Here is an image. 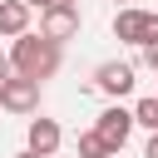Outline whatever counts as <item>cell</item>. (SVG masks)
<instances>
[{"instance_id":"obj_1","label":"cell","mask_w":158,"mask_h":158,"mask_svg":"<svg viewBox=\"0 0 158 158\" xmlns=\"http://www.w3.org/2000/svg\"><path fill=\"white\" fill-rule=\"evenodd\" d=\"M5 54H10V69L25 74V79H35V84L54 79L59 64H64V44H54V40H44V35H30V30L15 35V44H10Z\"/></svg>"},{"instance_id":"obj_2","label":"cell","mask_w":158,"mask_h":158,"mask_svg":"<svg viewBox=\"0 0 158 158\" xmlns=\"http://www.w3.org/2000/svg\"><path fill=\"white\" fill-rule=\"evenodd\" d=\"M40 89L44 84H35L25 74H10V79H0V109L5 114H40Z\"/></svg>"},{"instance_id":"obj_3","label":"cell","mask_w":158,"mask_h":158,"mask_svg":"<svg viewBox=\"0 0 158 158\" xmlns=\"http://www.w3.org/2000/svg\"><path fill=\"white\" fill-rule=\"evenodd\" d=\"M133 128H138V123H133V109H118V104H109V109L94 118V133L109 143V153H114V158H118V148L128 143V133H133Z\"/></svg>"},{"instance_id":"obj_4","label":"cell","mask_w":158,"mask_h":158,"mask_svg":"<svg viewBox=\"0 0 158 158\" xmlns=\"http://www.w3.org/2000/svg\"><path fill=\"white\" fill-rule=\"evenodd\" d=\"M114 40H123V44H148V40H158V15H153V10H118V15H114Z\"/></svg>"},{"instance_id":"obj_5","label":"cell","mask_w":158,"mask_h":158,"mask_svg":"<svg viewBox=\"0 0 158 158\" xmlns=\"http://www.w3.org/2000/svg\"><path fill=\"white\" fill-rule=\"evenodd\" d=\"M79 25H84L79 5H49V10H40V35H44V40H54V44L74 40V35H79Z\"/></svg>"},{"instance_id":"obj_6","label":"cell","mask_w":158,"mask_h":158,"mask_svg":"<svg viewBox=\"0 0 158 158\" xmlns=\"http://www.w3.org/2000/svg\"><path fill=\"white\" fill-rule=\"evenodd\" d=\"M133 64H123V59H104L99 69H94V89L99 94H109V99H123V94H133Z\"/></svg>"},{"instance_id":"obj_7","label":"cell","mask_w":158,"mask_h":158,"mask_svg":"<svg viewBox=\"0 0 158 158\" xmlns=\"http://www.w3.org/2000/svg\"><path fill=\"white\" fill-rule=\"evenodd\" d=\"M59 143H64V128L54 123V118H30V133H25V148L30 153H40V158H54L59 153Z\"/></svg>"},{"instance_id":"obj_8","label":"cell","mask_w":158,"mask_h":158,"mask_svg":"<svg viewBox=\"0 0 158 158\" xmlns=\"http://www.w3.org/2000/svg\"><path fill=\"white\" fill-rule=\"evenodd\" d=\"M30 15H35V10H30L25 0H0V35H5V40L25 35V30H30Z\"/></svg>"},{"instance_id":"obj_9","label":"cell","mask_w":158,"mask_h":158,"mask_svg":"<svg viewBox=\"0 0 158 158\" xmlns=\"http://www.w3.org/2000/svg\"><path fill=\"white\" fill-rule=\"evenodd\" d=\"M74 158H114V153H109V143H104V138L89 128V133H79V143H74Z\"/></svg>"},{"instance_id":"obj_10","label":"cell","mask_w":158,"mask_h":158,"mask_svg":"<svg viewBox=\"0 0 158 158\" xmlns=\"http://www.w3.org/2000/svg\"><path fill=\"white\" fill-rule=\"evenodd\" d=\"M133 123H143L148 133H158V94H148V99L133 104Z\"/></svg>"},{"instance_id":"obj_11","label":"cell","mask_w":158,"mask_h":158,"mask_svg":"<svg viewBox=\"0 0 158 158\" xmlns=\"http://www.w3.org/2000/svg\"><path fill=\"white\" fill-rule=\"evenodd\" d=\"M138 49H143V64L158 69V40H148V44H138Z\"/></svg>"},{"instance_id":"obj_12","label":"cell","mask_w":158,"mask_h":158,"mask_svg":"<svg viewBox=\"0 0 158 158\" xmlns=\"http://www.w3.org/2000/svg\"><path fill=\"white\" fill-rule=\"evenodd\" d=\"M143 158H158V133H148V143H143Z\"/></svg>"},{"instance_id":"obj_13","label":"cell","mask_w":158,"mask_h":158,"mask_svg":"<svg viewBox=\"0 0 158 158\" xmlns=\"http://www.w3.org/2000/svg\"><path fill=\"white\" fill-rule=\"evenodd\" d=\"M10 74H15V69H10V54L0 49V79H10Z\"/></svg>"},{"instance_id":"obj_14","label":"cell","mask_w":158,"mask_h":158,"mask_svg":"<svg viewBox=\"0 0 158 158\" xmlns=\"http://www.w3.org/2000/svg\"><path fill=\"white\" fill-rule=\"evenodd\" d=\"M30 10H49V5H59V0H25Z\"/></svg>"},{"instance_id":"obj_15","label":"cell","mask_w":158,"mask_h":158,"mask_svg":"<svg viewBox=\"0 0 158 158\" xmlns=\"http://www.w3.org/2000/svg\"><path fill=\"white\" fill-rule=\"evenodd\" d=\"M15 158H40V153H30V148H20V153H15Z\"/></svg>"},{"instance_id":"obj_16","label":"cell","mask_w":158,"mask_h":158,"mask_svg":"<svg viewBox=\"0 0 158 158\" xmlns=\"http://www.w3.org/2000/svg\"><path fill=\"white\" fill-rule=\"evenodd\" d=\"M59 5H79V0H59Z\"/></svg>"},{"instance_id":"obj_17","label":"cell","mask_w":158,"mask_h":158,"mask_svg":"<svg viewBox=\"0 0 158 158\" xmlns=\"http://www.w3.org/2000/svg\"><path fill=\"white\" fill-rule=\"evenodd\" d=\"M114 5H118V0H114Z\"/></svg>"}]
</instances>
